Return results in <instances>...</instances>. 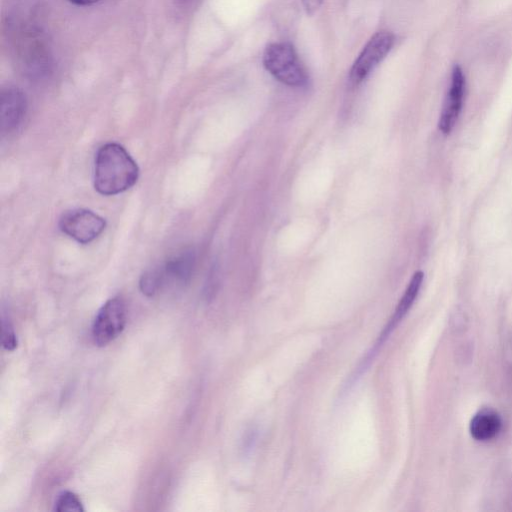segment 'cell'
Segmentation results:
<instances>
[{"mask_svg":"<svg viewBox=\"0 0 512 512\" xmlns=\"http://www.w3.org/2000/svg\"><path fill=\"white\" fill-rule=\"evenodd\" d=\"M501 425L500 416L494 410L485 408L472 417L469 431L475 440L488 441L499 433Z\"/></svg>","mask_w":512,"mask_h":512,"instance_id":"cell-10","label":"cell"},{"mask_svg":"<svg viewBox=\"0 0 512 512\" xmlns=\"http://www.w3.org/2000/svg\"><path fill=\"white\" fill-rule=\"evenodd\" d=\"M67 1H69L70 3H73L75 5L87 6V5L95 4V3L99 2L100 0H67Z\"/></svg>","mask_w":512,"mask_h":512,"instance_id":"cell-15","label":"cell"},{"mask_svg":"<svg viewBox=\"0 0 512 512\" xmlns=\"http://www.w3.org/2000/svg\"><path fill=\"white\" fill-rule=\"evenodd\" d=\"M423 278L424 274L422 271H416L413 274L403 296L401 297L395 309L392 318L379 337L380 343H382L390 335L392 330L397 326V324L402 320V318L407 314L413 305L421 288Z\"/></svg>","mask_w":512,"mask_h":512,"instance_id":"cell-9","label":"cell"},{"mask_svg":"<svg viewBox=\"0 0 512 512\" xmlns=\"http://www.w3.org/2000/svg\"><path fill=\"white\" fill-rule=\"evenodd\" d=\"M395 38L389 31L376 32L366 43L353 63L349 79L354 85L361 83L390 52Z\"/></svg>","mask_w":512,"mask_h":512,"instance_id":"cell-3","label":"cell"},{"mask_svg":"<svg viewBox=\"0 0 512 512\" xmlns=\"http://www.w3.org/2000/svg\"><path fill=\"white\" fill-rule=\"evenodd\" d=\"M322 2L323 0H302L304 9L309 15L314 14L319 9Z\"/></svg>","mask_w":512,"mask_h":512,"instance_id":"cell-14","label":"cell"},{"mask_svg":"<svg viewBox=\"0 0 512 512\" xmlns=\"http://www.w3.org/2000/svg\"><path fill=\"white\" fill-rule=\"evenodd\" d=\"M126 325V307L124 301L115 297L109 299L98 311L92 326V335L96 345L105 346L116 339Z\"/></svg>","mask_w":512,"mask_h":512,"instance_id":"cell-4","label":"cell"},{"mask_svg":"<svg viewBox=\"0 0 512 512\" xmlns=\"http://www.w3.org/2000/svg\"><path fill=\"white\" fill-rule=\"evenodd\" d=\"M1 342L4 349L13 351L17 347V337L8 316H1Z\"/></svg>","mask_w":512,"mask_h":512,"instance_id":"cell-12","label":"cell"},{"mask_svg":"<svg viewBox=\"0 0 512 512\" xmlns=\"http://www.w3.org/2000/svg\"><path fill=\"white\" fill-rule=\"evenodd\" d=\"M195 263L193 251L186 250L169 259L161 269H157L161 278V283L165 281H174L177 283H186L192 274Z\"/></svg>","mask_w":512,"mask_h":512,"instance_id":"cell-8","label":"cell"},{"mask_svg":"<svg viewBox=\"0 0 512 512\" xmlns=\"http://www.w3.org/2000/svg\"><path fill=\"white\" fill-rule=\"evenodd\" d=\"M263 65L272 76L285 85L300 87L307 82V74L294 47L289 43L269 44L264 50Z\"/></svg>","mask_w":512,"mask_h":512,"instance_id":"cell-2","label":"cell"},{"mask_svg":"<svg viewBox=\"0 0 512 512\" xmlns=\"http://www.w3.org/2000/svg\"><path fill=\"white\" fill-rule=\"evenodd\" d=\"M139 169L124 147L117 143L103 145L95 159L94 186L102 195H116L131 188Z\"/></svg>","mask_w":512,"mask_h":512,"instance_id":"cell-1","label":"cell"},{"mask_svg":"<svg viewBox=\"0 0 512 512\" xmlns=\"http://www.w3.org/2000/svg\"><path fill=\"white\" fill-rule=\"evenodd\" d=\"M465 77L462 70L455 66L451 75V84L440 114L438 128L448 135L459 117L464 97Z\"/></svg>","mask_w":512,"mask_h":512,"instance_id":"cell-6","label":"cell"},{"mask_svg":"<svg viewBox=\"0 0 512 512\" xmlns=\"http://www.w3.org/2000/svg\"><path fill=\"white\" fill-rule=\"evenodd\" d=\"M27 110L25 94L17 87L3 88L0 96V129L11 133L22 123Z\"/></svg>","mask_w":512,"mask_h":512,"instance_id":"cell-7","label":"cell"},{"mask_svg":"<svg viewBox=\"0 0 512 512\" xmlns=\"http://www.w3.org/2000/svg\"><path fill=\"white\" fill-rule=\"evenodd\" d=\"M105 226L106 222L101 216L87 209L67 211L59 221L61 231L82 244L96 239Z\"/></svg>","mask_w":512,"mask_h":512,"instance_id":"cell-5","label":"cell"},{"mask_svg":"<svg viewBox=\"0 0 512 512\" xmlns=\"http://www.w3.org/2000/svg\"><path fill=\"white\" fill-rule=\"evenodd\" d=\"M161 285V278L157 269L147 271L140 279V289L147 296H153Z\"/></svg>","mask_w":512,"mask_h":512,"instance_id":"cell-13","label":"cell"},{"mask_svg":"<svg viewBox=\"0 0 512 512\" xmlns=\"http://www.w3.org/2000/svg\"><path fill=\"white\" fill-rule=\"evenodd\" d=\"M54 510L57 512H83L84 508L76 494L64 491L58 496Z\"/></svg>","mask_w":512,"mask_h":512,"instance_id":"cell-11","label":"cell"}]
</instances>
